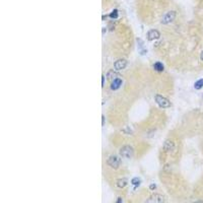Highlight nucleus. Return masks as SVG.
<instances>
[{
  "label": "nucleus",
  "mask_w": 203,
  "mask_h": 203,
  "mask_svg": "<svg viewBox=\"0 0 203 203\" xmlns=\"http://www.w3.org/2000/svg\"><path fill=\"white\" fill-rule=\"evenodd\" d=\"M132 184H133V186H135V187H137V186H139V184H140V180L138 178H134L132 180Z\"/></svg>",
  "instance_id": "4468645a"
},
{
  "label": "nucleus",
  "mask_w": 203,
  "mask_h": 203,
  "mask_svg": "<svg viewBox=\"0 0 203 203\" xmlns=\"http://www.w3.org/2000/svg\"><path fill=\"white\" fill-rule=\"evenodd\" d=\"M118 10L117 9H114L113 12H112L111 14H110V16L112 17V18H116V17H118Z\"/></svg>",
  "instance_id": "2eb2a0df"
},
{
  "label": "nucleus",
  "mask_w": 203,
  "mask_h": 203,
  "mask_svg": "<svg viewBox=\"0 0 203 203\" xmlns=\"http://www.w3.org/2000/svg\"><path fill=\"white\" fill-rule=\"evenodd\" d=\"M176 16H177L176 11L170 10L167 13L164 14L163 18H161V23H163V25H169L172 21H174V19L176 18Z\"/></svg>",
  "instance_id": "7ed1b4c3"
},
{
  "label": "nucleus",
  "mask_w": 203,
  "mask_h": 203,
  "mask_svg": "<svg viewBox=\"0 0 203 203\" xmlns=\"http://www.w3.org/2000/svg\"><path fill=\"white\" fill-rule=\"evenodd\" d=\"M161 37V34L157 30H150L149 32L147 33V40L148 41H154L159 39Z\"/></svg>",
  "instance_id": "6e6552de"
},
{
  "label": "nucleus",
  "mask_w": 203,
  "mask_h": 203,
  "mask_svg": "<svg viewBox=\"0 0 203 203\" xmlns=\"http://www.w3.org/2000/svg\"><path fill=\"white\" fill-rule=\"evenodd\" d=\"M107 164H108V166H110V167L112 168V169L117 170L121 166V159H120V157L116 156V155H112V156H110L109 159H107Z\"/></svg>",
  "instance_id": "20e7f679"
},
{
  "label": "nucleus",
  "mask_w": 203,
  "mask_h": 203,
  "mask_svg": "<svg viewBox=\"0 0 203 203\" xmlns=\"http://www.w3.org/2000/svg\"><path fill=\"white\" fill-rule=\"evenodd\" d=\"M104 79H105V76L103 75V76H102V86L104 85Z\"/></svg>",
  "instance_id": "f3484780"
},
{
  "label": "nucleus",
  "mask_w": 203,
  "mask_h": 203,
  "mask_svg": "<svg viewBox=\"0 0 203 203\" xmlns=\"http://www.w3.org/2000/svg\"><path fill=\"white\" fill-rule=\"evenodd\" d=\"M127 66V61L125 59H119L114 63V68H115L116 71H120L125 69Z\"/></svg>",
  "instance_id": "423d86ee"
},
{
  "label": "nucleus",
  "mask_w": 203,
  "mask_h": 203,
  "mask_svg": "<svg viewBox=\"0 0 203 203\" xmlns=\"http://www.w3.org/2000/svg\"><path fill=\"white\" fill-rule=\"evenodd\" d=\"M134 154V149H133L132 146L130 145H124L121 147L120 149V155L125 159H130Z\"/></svg>",
  "instance_id": "f03ea898"
},
{
  "label": "nucleus",
  "mask_w": 203,
  "mask_h": 203,
  "mask_svg": "<svg viewBox=\"0 0 203 203\" xmlns=\"http://www.w3.org/2000/svg\"><path fill=\"white\" fill-rule=\"evenodd\" d=\"M122 83H123L122 79H121L120 77H116V78H114L113 80H112L111 85H110V87H111L112 90H117L121 87Z\"/></svg>",
  "instance_id": "0eeeda50"
},
{
  "label": "nucleus",
  "mask_w": 203,
  "mask_h": 203,
  "mask_svg": "<svg viewBox=\"0 0 203 203\" xmlns=\"http://www.w3.org/2000/svg\"><path fill=\"white\" fill-rule=\"evenodd\" d=\"M194 87L196 90H200L201 87H203V79H199V80L196 81L195 85H194Z\"/></svg>",
  "instance_id": "f8f14e48"
},
{
  "label": "nucleus",
  "mask_w": 203,
  "mask_h": 203,
  "mask_svg": "<svg viewBox=\"0 0 203 203\" xmlns=\"http://www.w3.org/2000/svg\"><path fill=\"white\" fill-rule=\"evenodd\" d=\"M175 148H176V144L172 140H166L165 143H164V150L166 152H173L175 150Z\"/></svg>",
  "instance_id": "39448f33"
},
{
  "label": "nucleus",
  "mask_w": 203,
  "mask_h": 203,
  "mask_svg": "<svg viewBox=\"0 0 203 203\" xmlns=\"http://www.w3.org/2000/svg\"><path fill=\"white\" fill-rule=\"evenodd\" d=\"M150 189H152V190H154V189H155V185L152 184V186H150Z\"/></svg>",
  "instance_id": "a211bd4d"
},
{
  "label": "nucleus",
  "mask_w": 203,
  "mask_h": 203,
  "mask_svg": "<svg viewBox=\"0 0 203 203\" xmlns=\"http://www.w3.org/2000/svg\"><path fill=\"white\" fill-rule=\"evenodd\" d=\"M154 101L159 107L164 108V109H167V108L171 107V102L168 99H166L165 97L161 96V94H156L154 97Z\"/></svg>",
  "instance_id": "f257e3e1"
},
{
  "label": "nucleus",
  "mask_w": 203,
  "mask_h": 203,
  "mask_svg": "<svg viewBox=\"0 0 203 203\" xmlns=\"http://www.w3.org/2000/svg\"><path fill=\"white\" fill-rule=\"evenodd\" d=\"M200 60L203 62V50L201 51V53H200Z\"/></svg>",
  "instance_id": "dca6fc26"
},
{
  "label": "nucleus",
  "mask_w": 203,
  "mask_h": 203,
  "mask_svg": "<svg viewBox=\"0 0 203 203\" xmlns=\"http://www.w3.org/2000/svg\"><path fill=\"white\" fill-rule=\"evenodd\" d=\"M164 201H165V198L161 195H159V194H154V195H152V197L146 200V202H154V203H161Z\"/></svg>",
  "instance_id": "1a4fd4ad"
},
{
  "label": "nucleus",
  "mask_w": 203,
  "mask_h": 203,
  "mask_svg": "<svg viewBox=\"0 0 203 203\" xmlns=\"http://www.w3.org/2000/svg\"><path fill=\"white\" fill-rule=\"evenodd\" d=\"M127 184H128V180H127V178H121L117 181L116 186H117L118 188H120V189H122V188L126 187Z\"/></svg>",
  "instance_id": "9d476101"
},
{
  "label": "nucleus",
  "mask_w": 203,
  "mask_h": 203,
  "mask_svg": "<svg viewBox=\"0 0 203 203\" xmlns=\"http://www.w3.org/2000/svg\"><path fill=\"white\" fill-rule=\"evenodd\" d=\"M117 77V74H116L115 72H114L113 70H110L109 72H108V74H107V78L108 79H112V78H116Z\"/></svg>",
  "instance_id": "ddd939ff"
},
{
  "label": "nucleus",
  "mask_w": 203,
  "mask_h": 203,
  "mask_svg": "<svg viewBox=\"0 0 203 203\" xmlns=\"http://www.w3.org/2000/svg\"><path fill=\"white\" fill-rule=\"evenodd\" d=\"M153 68H154V70L157 71V72H163L164 69H165V66H164V64L161 63V62H155V63L153 64Z\"/></svg>",
  "instance_id": "9b49d317"
},
{
  "label": "nucleus",
  "mask_w": 203,
  "mask_h": 203,
  "mask_svg": "<svg viewBox=\"0 0 203 203\" xmlns=\"http://www.w3.org/2000/svg\"><path fill=\"white\" fill-rule=\"evenodd\" d=\"M201 189H202V191H203V180H202V187H201Z\"/></svg>",
  "instance_id": "6ab92c4d"
}]
</instances>
